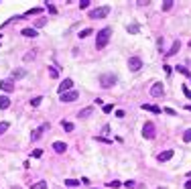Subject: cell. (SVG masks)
I'll use <instances>...</instances> for the list:
<instances>
[{"label":"cell","mask_w":191,"mask_h":189,"mask_svg":"<svg viewBox=\"0 0 191 189\" xmlns=\"http://www.w3.org/2000/svg\"><path fill=\"white\" fill-rule=\"evenodd\" d=\"M92 35V29H83L82 33H79V39H85V37H89Z\"/></svg>","instance_id":"26"},{"label":"cell","mask_w":191,"mask_h":189,"mask_svg":"<svg viewBox=\"0 0 191 189\" xmlns=\"http://www.w3.org/2000/svg\"><path fill=\"white\" fill-rule=\"evenodd\" d=\"M89 4H92V2H89V0H82V2H79V8H88Z\"/></svg>","instance_id":"31"},{"label":"cell","mask_w":191,"mask_h":189,"mask_svg":"<svg viewBox=\"0 0 191 189\" xmlns=\"http://www.w3.org/2000/svg\"><path fill=\"white\" fill-rule=\"evenodd\" d=\"M47 128H49V124H43V126H39L37 130H33V132H31V140H39V138L43 136V132H45Z\"/></svg>","instance_id":"7"},{"label":"cell","mask_w":191,"mask_h":189,"mask_svg":"<svg viewBox=\"0 0 191 189\" xmlns=\"http://www.w3.org/2000/svg\"><path fill=\"white\" fill-rule=\"evenodd\" d=\"M41 102H43V98H33V100H31V106H33V108H37Z\"/></svg>","instance_id":"29"},{"label":"cell","mask_w":191,"mask_h":189,"mask_svg":"<svg viewBox=\"0 0 191 189\" xmlns=\"http://www.w3.org/2000/svg\"><path fill=\"white\" fill-rule=\"evenodd\" d=\"M61 126L67 130V132H71V130H73V124H71V122H61Z\"/></svg>","instance_id":"27"},{"label":"cell","mask_w":191,"mask_h":189,"mask_svg":"<svg viewBox=\"0 0 191 189\" xmlns=\"http://www.w3.org/2000/svg\"><path fill=\"white\" fill-rule=\"evenodd\" d=\"M104 112H106V114H110V112H112V106H110V104H106V106H104Z\"/></svg>","instance_id":"37"},{"label":"cell","mask_w":191,"mask_h":189,"mask_svg":"<svg viewBox=\"0 0 191 189\" xmlns=\"http://www.w3.org/2000/svg\"><path fill=\"white\" fill-rule=\"evenodd\" d=\"M31 59H35V51H31V53L25 55V61H31Z\"/></svg>","instance_id":"33"},{"label":"cell","mask_w":191,"mask_h":189,"mask_svg":"<svg viewBox=\"0 0 191 189\" xmlns=\"http://www.w3.org/2000/svg\"><path fill=\"white\" fill-rule=\"evenodd\" d=\"M49 73H51V77H57V75H59L57 73V69H53V67H49Z\"/></svg>","instance_id":"35"},{"label":"cell","mask_w":191,"mask_h":189,"mask_svg":"<svg viewBox=\"0 0 191 189\" xmlns=\"http://www.w3.org/2000/svg\"><path fill=\"white\" fill-rule=\"evenodd\" d=\"M189 179H191V171H189Z\"/></svg>","instance_id":"42"},{"label":"cell","mask_w":191,"mask_h":189,"mask_svg":"<svg viewBox=\"0 0 191 189\" xmlns=\"http://www.w3.org/2000/svg\"><path fill=\"white\" fill-rule=\"evenodd\" d=\"M142 110H149V112H155V114H161V108H157V106H149V104H142Z\"/></svg>","instance_id":"19"},{"label":"cell","mask_w":191,"mask_h":189,"mask_svg":"<svg viewBox=\"0 0 191 189\" xmlns=\"http://www.w3.org/2000/svg\"><path fill=\"white\" fill-rule=\"evenodd\" d=\"M92 189H94V187H92Z\"/></svg>","instance_id":"44"},{"label":"cell","mask_w":191,"mask_h":189,"mask_svg":"<svg viewBox=\"0 0 191 189\" xmlns=\"http://www.w3.org/2000/svg\"><path fill=\"white\" fill-rule=\"evenodd\" d=\"M110 35H112V29L110 27H104L100 33L96 35V49H104L106 47L108 41H110Z\"/></svg>","instance_id":"1"},{"label":"cell","mask_w":191,"mask_h":189,"mask_svg":"<svg viewBox=\"0 0 191 189\" xmlns=\"http://www.w3.org/2000/svg\"><path fill=\"white\" fill-rule=\"evenodd\" d=\"M128 69H130V71H138V69H142V59H140V57H130V59H128Z\"/></svg>","instance_id":"5"},{"label":"cell","mask_w":191,"mask_h":189,"mask_svg":"<svg viewBox=\"0 0 191 189\" xmlns=\"http://www.w3.org/2000/svg\"><path fill=\"white\" fill-rule=\"evenodd\" d=\"M41 155H43V150H41V149L33 150V157H35V159H39V157H41Z\"/></svg>","instance_id":"34"},{"label":"cell","mask_w":191,"mask_h":189,"mask_svg":"<svg viewBox=\"0 0 191 189\" xmlns=\"http://www.w3.org/2000/svg\"><path fill=\"white\" fill-rule=\"evenodd\" d=\"M157 189H167V187H157Z\"/></svg>","instance_id":"41"},{"label":"cell","mask_w":191,"mask_h":189,"mask_svg":"<svg viewBox=\"0 0 191 189\" xmlns=\"http://www.w3.org/2000/svg\"><path fill=\"white\" fill-rule=\"evenodd\" d=\"M96 140H98V142H110L108 138H102V136H96Z\"/></svg>","instance_id":"38"},{"label":"cell","mask_w":191,"mask_h":189,"mask_svg":"<svg viewBox=\"0 0 191 189\" xmlns=\"http://www.w3.org/2000/svg\"><path fill=\"white\" fill-rule=\"evenodd\" d=\"M120 185H122V183H120V181H116V179H114V181H112V183H108V187H112V189L120 187Z\"/></svg>","instance_id":"30"},{"label":"cell","mask_w":191,"mask_h":189,"mask_svg":"<svg viewBox=\"0 0 191 189\" xmlns=\"http://www.w3.org/2000/svg\"><path fill=\"white\" fill-rule=\"evenodd\" d=\"M183 94L187 96V98H191V89H189V88H185V86H183Z\"/></svg>","instance_id":"36"},{"label":"cell","mask_w":191,"mask_h":189,"mask_svg":"<svg viewBox=\"0 0 191 189\" xmlns=\"http://www.w3.org/2000/svg\"><path fill=\"white\" fill-rule=\"evenodd\" d=\"M10 106V100H8V96H0V110H6Z\"/></svg>","instance_id":"15"},{"label":"cell","mask_w":191,"mask_h":189,"mask_svg":"<svg viewBox=\"0 0 191 189\" xmlns=\"http://www.w3.org/2000/svg\"><path fill=\"white\" fill-rule=\"evenodd\" d=\"M163 94H165V89H163V83H155V86L150 88V96H152V98H161Z\"/></svg>","instance_id":"8"},{"label":"cell","mask_w":191,"mask_h":189,"mask_svg":"<svg viewBox=\"0 0 191 189\" xmlns=\"http://www.w3.org/2000/svg\"><path fill=\"white\" fill-rule=\"evenodd\" d=\"M124 185H126V187H130V189H140V185H138L136 181H126Z\"/></svg>","instance_id":"25"},{"label":"cell","mask_w":191,"mask_h":189,"mask_svg":"<svg viewBox=\"0 0 191 189\" xmlns=\"http://www.w3.org/2000/svg\"><path fill=\"white\" fill-rule=\"evenodd\" d=\"M138 31H140V25H138V22H132V25H128V33H130V35H136Z\"/></svg>","instance_id":"17"},{"label":"cell","mask_w":191,"mask_h":189,"mask_svg":"<svg viewBox=\"0 0 191 189\" xmlns=\"http://www.w3.org/2000/svg\"><path fill=\"white\" fill-rule=\"evenodd\" d=\"M92 114H94V106H89V108H83L77 116H79V118H88V116H92Z\"/></svg>","instance_id":"14"},{"label":"cell","mask_w":191,"mask_h":189,"mask_svg":"<svg viewBox=\"0 0 191 189\" xmlns=\"http://www.w3.org/2000/svg\"><path fill=\"white\" fill-rule=\"evenodd\" d=\"M183 140H185V142H191V128H187V130H185V134H183Z\"/></svg>","instance_id":"28"},{"label":"cell","mask_w":191,"mask_h":189,"mask_svg":"<svg viewBox=\"0 0 191 189\" xmlns=\"http://www.w3.org/2000/svg\"><path fill=\"white\" fill-rule=\"evenodd\" d=\"M71 88H73V81L71 79H63L61 86H59V96L65 94V92H71Z\"/></svg>","instance_id":"9"},{"label":"cell","mask_w":191,"mask_h":189,"mask_svg":"<svg viewBox=\"0 0 191 189\" xmlns=\"http://www.w3.org/2000/svg\"><path fill=\"white\" fill-rule=\"evenodd\" d=\"M8 128H10V122H0V134H4Z\"/></svg>","instance_id":"22"},{"label":"cell","mask_w":191,"mask_h":189,"mask_svg":"<svg viewBox=\"0 0 191 189\" xmlns=\"http://www.w3.org/2000/svg\"><path fill=\"white\" fill-rule=\"evenodd\" d=\"M179 71V73H183V75H187V77H191V73H189V69L187 67H183V65H179V67H175Z\"/></svg>","instance_id":"23"},{"label":"cell","mask_w":191,"mask_h":189,"mask_svg":"<svg viewBox=\"0 0 191 189\" xmlns=\"http://www.w3.org/2000/svg\"><path fill=\"white\" fill-rule=\"evenodd\" d=\"M65 185H67V187H71V189H75L77 185H79V181H75V179H65Z\"/></svg>","instance_id":"21"},{"label":"cell","mask_w":191,"mask_h":189,"mask_svg":"<svg viewBox=\"0 0 191 189\" xmlns=\"http://www.w3.org/2000/svg\"><path fill=\"white\" fill-rule=\"evenodd\" d=\"M142 136H144V138H149V140H152V138H155V124H152V122H144V126H142Z\"/></svg>","instance_id":"4"},{"label":"cell","mask_w":191,"mask_h":189,"mask_svg":"<svg viewBox=\"0 0 191 189\" xmlns=\"http://www.w3.org/2000/svg\"><path fill=\"white\" fill-rule=\"evenodd\" d=\"M163 112H165V114H169V116H175V114H177V112H175L173 108H165Z\"/></svg>","instance_id":"32"},{"label":"cell","mask_w":191,"mask_h":189,"mask_svg":"<svg viewBox=\"0 0 191 189\" xmlns=\"http://www.w3.org/2000/svg\"><path fill=\"white\" fill-rule=\"evenodd\" d=\"M79 98V94L75 92V89H71V92H65V94H61V102H65V104H69V102H75Z\"/></svg>","instance_id":"6"},{"label":"cell","mask_w":191,"mask_h":189,"mask_svg":"<svg viewBox=\"0 0 191 189\" xmlns=\"http://www.w3.org/2000/svg\"><path fill=\"white\" fill-rule=\"evenodd\" d=\"M179 49H181V43H179V41H175V43H173V47H171V51H169L167 55H177Z\"/></svg>","instance_id":"18"},{"label":"cell","mask_w":191,"mask_h":189,"mask_svg":"<svg viewBox=\"0 0 191 189\" xmlns=\"http://www.w3.org/2000/svg\"><path fill=\"white\" fill-rule=\"evenodd\" d=\"M22 35L25 37H28V39H33V37H37V29H22Z\"/></svg>","instance_id":"16"},{"label":"cell","mask_w":191,"mask_h":189,"mask_svg":"<svg viewBox=\"0 0 191 189\" xmlns=\"http://www.w3.org/2000/svg\"><path fill=\"white\" fill-rule=\"evenodd\" d=\"M173 155H175V150H165V153H159V155H157V161L159 163H165V161H169V159H173Z\"/></svg>","instance_id":"10"},{"label":"cell","mask_w":191,"mask_h":189,"mask_svg":"<svg viewBox=\"0 0 191 189\" xmlns=\"http://www.w3.org/2000/svg\"><path fill=\"white\" fill-rule=\"evenodd\" d=\"M31 189H47V181H37L35 185H31Z\"/></svg>","instance_id":"20"},{"label":"cell","mask_w":191,"mask_h":189,"mask_svg":"<svg viewBox=\"0 0 191 189\" xmlns=\"http://www.w3.org/2000/svg\"><path fill=\"white\" fill-rule=\"evenodd\" d=\"M173 4H175L173 0H165V2H163V10H171V8H173Z\"/></svg>","instance_id":"24"},{"label":"cell","mask_w":191,"mask_h":189,"mask_svg":"<svg viewBox=\"0 0 191 189\" xmlns=\"http://www.w3.org/2000/svg\"><path fill=\"white\" fill-rule=\"evenodd\" d=\"M0 89H4V92H12V89H14V81L12 79H2V81H0Z\"/></svg>","instance_id":"11"},{"label":"cell","mask_w":191,"mask_h":189,"mask_svg":"<svg viewBox=\"0 0 191 189\" xmlns=\"http://www.w3.org/2000/svg\"><path fill=\"white\" fill-rule=\"evenodd\" d=\"M116 75L114 73H102L100 75V86L102 88H112V86H116Z\"/></svg>","instance_id":"2"},{"label":"cell","mask_w":191,"mask_h":189,"mask_svg":"<svg viewBox=\"0 0 191 189\" xmlns=\"http://www.w3.org/2000/svg\"><path fill=\"white\" fill-rule=\"evenodd\" d=\"M189 45H191V41H189Z\"/></svg>","instance_id":"43"},{"label":"cell","mask_w":191,"mask_h":189,"mask_svg":"<svg viewBox=\"0 0 191 189\" xmlns=\"http://www.w3.org/2000/svg\"><path fill=\"white\" fill-rule=\"evenodd\" d=\"M25 75H27V71H25V69H12L10 77H12V79H21V77H25Z\"/></svg>","instance_id":"13"},{"label":"cell","mask_w":191,"mask_h":189,"mask_svg":"<svg viewBox=\"0 0 191 189\" xmlns=\"http://www.w3.org/2000/svg\"><path fill=\"white\" fill-rule=\"evenodd\" d=\"M187 110H189V112H191V104H187Z\"/></svg>","instance_id":"40"},{"label":"cell","mask_w":191,"mask_h":189,"mask_svg":"<svg viewBox=\"0 0 191 189\" xmlns=\"http://www.w3.org/2000/svg\"><path fill=\"white\" fill-rule=\"evenodd\" d=\"M53 149L57 150V153H65V150H67V144L61 142V140H57V142H53Z\"/></svg>","instance_id":"12"},{"label":"cell","mask_w":191,"mask_h":189,"mask_svg":"<svg viewBox=\"0 0 191 189\" xmlns=\"http://www.w3.org/2000/svg\"><path fill=\"white\" fill-rule=\"evenodd\" d=\"M185 187H187V189H191V179H189L187 183H185Z\"/></svg>","instance_id":"39"},{"label":"cell","mask_w":191,"mask_h":189,"mask_svg":"<svg viewBox=\"0 0 191 189\" xmlns=\"http://www.w3.org/2000/svg\"><path fill=\"white\" fill-rule=\"evenodd\" d=\"M108 14H110V6H100V8H96V10L89 12V19H104Z\"/></svg>","instance_id":"3"}]
</instances>
